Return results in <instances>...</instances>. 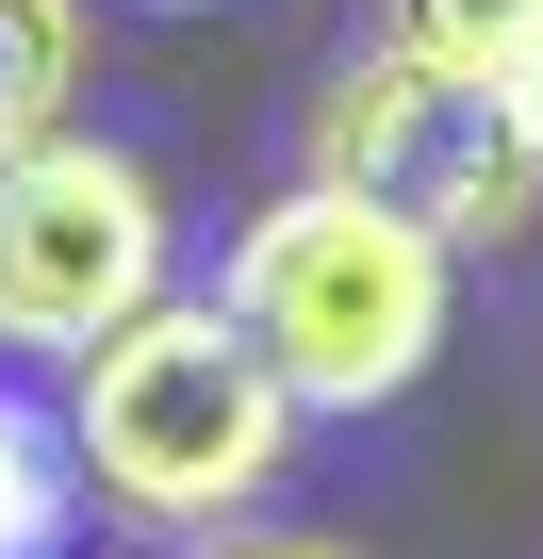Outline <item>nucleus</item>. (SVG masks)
Here are the masks:
<instances>
[{
	"mask_svg": "<svg viewBox=\"0 0 543 559\" xmlns=\"http://www.w3.org/2000/svg\"><path fill=\"white\" fill-rule=\"evenodd\" d=\"M297 444V395L231 330V297H149L67 362V461L132 526H231Z\"/></svg>",
	"mask_w": 543,
	"mask_h": 559,
	"instance_id": "nucleus-1",
	"label": "nucleus"
},
{
	"mask_svg": "<svg viewBox=\"0 0 543 559\" xmlns=\"http://www.w3.org/2000/svg\"><path fill=\"white\" fill-rule=\"evenodd\" d=\"M445 263L461 247H428L412 214H379L346 181H297L281 214H247L214 297H231V330L263 362H281L297 412H396L445 362Z\"/></svg>",
	"mask_w": 543,
	"mask_h": 559,
	"instance_id": "nucleus-2",
	"label": "nucleus"
},
{
	"mask_svg": "<svg viewBox=\"0 0 543 559\" xmlns=\"http://www.w3.org/2000/svg\"><path fill=\"white\" fill-rule=\"evenodd\" d=\"M314 181L412 214L428 247H510V230L543 214V148H527L461 67H428V50H396V34L330 67V99H314Z\"/></svg>",
	"mask_w": 543,
	"mask_h": 559,
	"instance_id": "nucleus-3",
	"label": "nucleus"
},
{
	"mask_svg": "<svg viewBox=\"0 0 543 559\" xmlns=\"http://www.w3.org/2000/svg\"><path fill=\"white\" fill-rule=\"evenodd\" d=\"M149 297H165V181L132 148H99V132L0 148V346L83 362Z\"/></svg>",
	"mask_w": 543,
	"mask_h": 559,
	"instance_id": "nucleus-4",
	"label": "nucleus"
},
{
	"mask_svg": "<svg viewBox=\"0 0 543 559\" xmlns=\"http://www.w3.org/2000/svg\"><path fill=\"white\" fill-rule=\"evenodd\" d=\"M379 34L428 50V67H461V83L543 148V0H379Z\"/></svg>",
	"mask_w": 543,
	"mask_h": 559,
	"instance_id": "nucleus-5",
	"label": "nucleus"
},
{
	"mask_svg": "<svg viewBox=\"0 0 543 559\" xmlns=\"http://www.w3.org/2000/svg\"><path fill=\"white\" fill-rule=\"evenodd\" d=\"M67 526H83V461H67V428H50L34 395H0V559H67Z\"/></svg>",
	"mask_w": 543,
	"mask_h": 559,
	"instance_id": "nucleus-6",
	"label": "nucleus"
},
{
	"mask_svg": "<svg viewBox=\"0 0 543 559\" xmlns=\"http://www.w3.org/2000/svg\"><path fill=\"white\" fill-rule=\"evenodd\" d=\"M83 99V0H0V148L67 132Z\"/></svg>",
	"mask_w": 543,
	"mask_h": 559,
	"instance_id": "nucleus-7",
	"label": "nucleus"
},
{
	"mask_svg": "<svg viewBox=\"0 0 543 559\" xmlns=\"http://www.w3.org/2000/svg\"><path fill=\"white\" fill-rule=\"evenodd\" d=\"M214 559H346V543H214Z\"/></svg>",
	"mask_w": 543,
	"mask_h": 559,
	"instance_id": "nucleus-8",
	"label": "nucleus"
},
{
	"mask_svg": "<svg viewBox=\"0 0 543 559\" xmlns=\"http://www.w3.org/2000/svg\"><path fill=\"white\" fill-rule=\"evenodd\" d=\"M149 17H198V0H149Z\"/></svg>",
	"mask_w": 543,
	"mask_h": 559,
	"instance_id": "nucleus-9",
	"label": "nucleus"
}]
</instances>
